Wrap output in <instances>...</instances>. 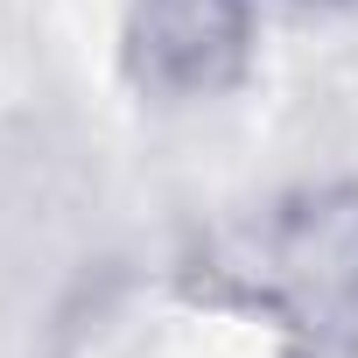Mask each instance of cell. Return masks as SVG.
Listing matches in <instances>:
<instances>
[{"instance_id":"cell-1","label":"cell","mask_w":358,"mask_h":358,"mask_svg":"<svg viewBox=\"0 0 358 358\" xmlns=\"http://www.w3.org/2000/svg\"><path fill=\"white\" fill-rule=\"evenodd\" d=\"M127 78L148 99H225L253 71V0H127Z\"/></svg>"},{"instance_id":"cell-2","label":"cell","mask_w":358,"mask_h":358,"mask_svg":"<svg viewBox=\"0 0 358 358\" xmlns=\"http://www.w3.org/2000/svg\"><path fill=\"white\" fill-rule=\"evenodd\" d=\"M267 267L295 295L351 309L358 302V183H323V190H295L288 204H274Z\"/></svg>"},{"instance_id":"cell-3","label":"cell","mask_w":358,"mask_h":358,"mask_svg":"<svg viewBox=\"0 0 358 358\" xmlns=\"http://www.w3.org/2000/svg\"><path fill=\"white\" fill-rule=\"evenodd\" d=\"M302 8H358V0H302Z\"/></svg>"}]
</instances>
